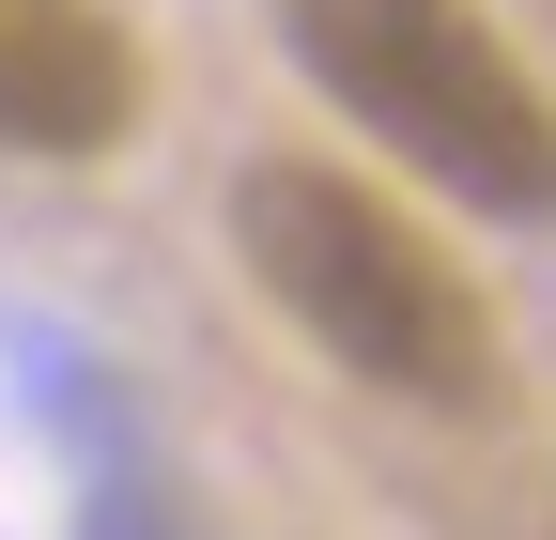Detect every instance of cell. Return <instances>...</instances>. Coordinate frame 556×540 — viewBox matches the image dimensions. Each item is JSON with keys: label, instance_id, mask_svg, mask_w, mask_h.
<instances>
[{"label": "cell", "instance_id": "obj_1", "mask_svg": "<svg viewBox=\"0 0 556 540\" xmlns=\"http://www.w3.org/2000/svg\"><path fill=\"white\" fill-rule=\"evenodd\" d=\"M232 262L309 324V356H340L356 386L417 401V417L510 401L495 294H479L448 262V232H417L371 170H340V155H248L232 170Z\"/></svg>", "mask_w": 556, "mask_h": 540}, {"label": "cell", "instance_id": "obj_3", "mask_svg": "<svg viewBox=\"0 0 556 540\" xmlns=\"http://www.w3.org/2000/svg\"><path fill=\"white\" fill-rule=\"evenodd\" d=\"M155 108V62L109 0H0V155H124Z\"/></svg>", "mask_w": 556, "mask_h": 540}, {"label": "cell", "instance_id": "obj_2", "mask_svg": "<svg viewBox=\"0 0 556 540\" xmlns=\"http://www.w3.org/2000/svg\"><path fill=\"white\" fill-rule=\"evenodd\" d=\"M309 93L371 124V155H402L417 185H448L464 217H556V93L541 62L479 16V0H278Z\"/></svg>", "mask_w": 556, "mask_h": 540}]
</instances>
